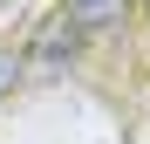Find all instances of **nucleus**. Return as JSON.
Returning <instances> with one entry per match:
<instances>
[{"label": "nucleus", "instance_id": "f03ea898", "mask_svg": "<svg viewBox=\"0 0 150 144\" xmlns=\"http://www.w3.org/2000/svg\"><path fill=\"white\" fill-rule=\"evenodd\" d=\"M14 76H21V55H14V48H0V96L14 89Z\"/></svg>", "mask_w": 150, "mask_h": 144}, {"label": "nucleus", "instance_id": "f257e3e1", "mask_svg": "<svg viewBox=\"0 0 150 144\" xmlns=\"http://www.w3.org/2000/svg\"><path fill=\"white\" fill-rule=\"evenodd\" d=\"M130 7H137V0H68V7L41 28V55L62 62V55H75V48H89L96 34L123 28V21H130Z\"/></svg>", "mask_w": 150, "mask_h": 144}]
</instances>
